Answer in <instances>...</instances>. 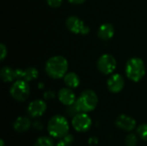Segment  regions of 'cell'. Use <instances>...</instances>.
<instances>
[{
  "mask_svg": "<svg viewBox=\"0 0 147 146\" xmlns=\"http://www.w3.org/2000/svg\"><path fill=\"white\" fill-rule=\"evenodd\" d=\"M68 70V62L62 56H53L46 64V71L53 79H59L65 76Z\"/></svg>",
  "mask_w": 147,
  "mask_h": 146,
  "instance_id": "cell-1",
  "label": "cell"
},
{
  "mask_svg": "<svg viewBox=\"0 0 147 146\" xmlns=\"http://www.w3.org/2000/svg\"><path fill=\"white\" fill-rule=\"evenodd\" d=\"M98 103L96 94L90 89L84 90L77 99L74 105L78 113H88L94 110Z\"/></svg>",
  "mask_w": 147,
  "mask_h": 146,
  "instance_id": "cell-2",
  "label": "cell"
},
{
  "mask_svg": "<svg viewBox=\"0 0 147 146\" xmlns=\"http://www.w3.org/2000/svg\"><path fill=\"white\" fill-rule=\"evenodd\" d=\"M47 131L48 133L53 138H64L68 134L69 123L65 117L61 115H55L49 120Z\"/></svg>",
  "mask_w": 147,
  "mask_h": 146,
  "instance_id": "cell-3",
  "label": "cell"
},
{
  "mask_svg": "<svg viewBox=\"0 0 147 146\" xmlns=\"http://www.w3.org/2000/svg\"><path fill=\"white\" fill-rule=\"evenodd\" d=\"M126 74L134 82L140 81L146 74V67L143 60L140 58H132L126 65Z\"/></svg>",
  "mask_w": 147,
  "mask_h": 146,
  "instance_id": "cell-4",
  "label": "cell"
},
{
  "mask_svg": "<svg viewBox=\"0 0 147 146\" xmlns=\"http://www.w3.org/2000/svg\"><path fill=\"white\" fill-rule=\"evenodd\" d=\"M30 94V88L28 83L24 80H17L10 88L11 96L19 102H24L28 99Z\"/></svg>",
  "mask_w": 147,
  "mask_h": 146,
  "instance_id": "cell-5",
  "label": "cell"
},
{
  "mask_svg": "<svg viewBox=\"0 0 147 146\" xmlns=\"http://www.w3.org/2000/svg\"><path fill=\"white\" fill-rule=\"evenodd\" d=\"M66 27L74 34H81L85 35L90 32V28L82 20L75 15H71L66 19Z\"/></svg>",
  "mask_w": 147,
  "mask_h": 146,
  "instance_id": "cell-6",
  "label": "cell"
},
{
  "mask_svg": "<svg viewBox=\"0 0 147 146\" xmlns=\"http://www.w3.org/2000/svg\"><path fill=\"white\" fill-rule=\"evenodd\" d=\"M92 125L90 117L86 113H78L72 119V126L74 129L79 133H84L90 130Z\"/></svg>",
  "mask_w": 147,
  "mask_h": 146,
  "instance_id": "cell-7",
  "label": "cell"
},
{
  "mask_svg": "<svg viewBox=\"0 0 147 146\" xmlns=\"http://www.w3.org/2000/svg\"><path fill=\"white\" fill-rule=\"evenodd\" d=\"M97 67L102 73L109 75L115 70L116 60L110 54H103L97 61Z\"/></svg>",
  "mask_w": 147,
  "mask_h": 146,
  "instance_id": "cell-8",
  "label": "cell"
},
{
  "mask_svg": "<svg viewBox=\"0 0 147 146\" xmlns=\"http://www.w3.org/2000/svg\"><path fill=\"white\" fill-rule=\"evenodd\" d=\"M47 110V104L44 101L34 100L31 102L28 107V112L31 117L37 118L44 114Z\"/></svg>",
  "mask_w": 147,
  "mask_h": 146,
  "instance_id": "cell-9",
  "label": "cell"
},
{
  "mask_svg": "<svg viewBox=\"0 0 147 146\" xmlns=\"http://www.w3.org/2000/svg\"><path fill=\"white\" fill-rule=\"evenodd\" d=\"M15 73H16V80H24L26 82H29L34 79H36L39 76L38 71L33 67H29L25 70L16 69L15 70Z\"/></svg>",
  "mask_w": 147,
  "mask_h": 146,
  "instance_id": "cell-10",
  "label": "cell"
},
{
  "mask_svg": "<svg viewBox=\"0 0 147 146\" xmlns=\"http://www.w3.org/2000/svg\"><path fill=\"white\" fill-rule=\"evenodd\" d=\"M115 124L120 129L127 132H130L135 128L136 120L131 116H128L127 114H121L116 119Z\"/></svg>",
  "mask_w": 147,
  "mask_h": 146,
  "instance_id": "cell-11",
  "label": "cell"
},
{
  "mask_svg": "<svg viewBox=\"0 0 147 146\" xmlns=\"http://www.w3.org/2000/svg\"><path fill=\"white\" fill-rule=\"evenodd\" d=\"M124 79L120 74H115L111 76L107 83L109 89L113 93H119L124 88Z\"/></svg>",
  "mask_w": 147,
  "mask_h": 146,
  "instance_id": "cell-12",
  "label": "cell"
},
{
  "mask_svg": "<svg viewBox=\"0 0 147 146\" xmlns=\"http://www.w3.org/2000/svg\"><path fill=\"white\" fill-rule=\"evenodd\" d=\"M59 100L60 102H62L64 105L66 106H71L75 103L76 102V96L74 92L69 89V88H64L61 89L59 92Z\"/></svg>",
  "mask_w": 147,
  "mask_h": 146,
  "instance_id": "cell-13",
  "label": "cell"
},
{
  "mask_svg": "<svg viewBox=\"0 0 147 146\" xmlns=\"http://www.w3.org/2000/svg\"><path fill=\"white\" fill-rule=\"evenodd\" d=\"M115 34V28L110 23L102 24L98 29V36L103 40H110Z\"/></svg>",
  "mask_w": 147,
  "mask_h": 146,
  "instance_id": "cell-14",
  "label": "cell"
},
{
  "mask_svg": "<svg viewBox=\"0 0 147 146\" xmlns=\"http://www.w3.org/2000/svg\"><path fill=\"white\" fill-rule=\"evenodd\" d=\"M31 121L28 117H18L13 124L14 129L18 133H24L31 127Z\"/></svg>",
  "mask_w": 147,
  "mask_h": 146,
  "instance_id": "cell-15",
  "label": "cell"
},
{
  "mask_svg": "<svg viewBox=\"0 0 147 146\" xmlns=\"http://www.w3.org/2000/svg\"><path fill=\"white\" fill-rule=\"evenodd\" d=\"M64 82L67 87L74 89L79 85L80 79H79V77L76 73L69 72V73H66L65 76L64 77Z\"/></svg>",
  "mask_w": 147,
  "mask_h": 146,
  "instance_id": "cell-16",
  "label": "cell"
},
{
  "mask_svg": "<svg viewBox=\"0 0 147 146\" xmlns=\"http://www.w3.org/2000/svg\"><path fill=\"white\" fill-rule=\"evenodd\" d=\"M0 76H1V78L3 79V81L5 83L12 82L14 79H16L15 71L12 68L8 67V66H5L1 70Z\"/></svg>",
  "mask_w": 147,
  "mask_h": 146,
  "instance_id": "cell-17",
  "label": "cell"
},
{
  "mask_svg": "<svg viewBox=\"0 0 147 146\" xmlns=\"http://www.w3.org/2000/svg\"><path fill=\"white\" fill-rule=\"evenodd\" d=\"M34 146H54V144H53V141L50 138L40 137L36 140Z\"/></svg>",
  "mask_w": 147,
  "mask_h": 146,
  "instance_id": "cell-18",
  "label": "cell"
},
{
  "mask_svg": "<svg viewBox=\"0 0 147 146\" xmlns=\"http://www.w3.org/2000/svg\"><path fill=\"white\" fill-rule=\"evenodd\" d=\"M62 139H63L60 140L56 146H71L74 141V138L71 134H67Z\"/></svg>",
  "mask_w": 147,
  "mask_h": 146,
  "instance_id": "cell-19",
  "label": "cell"
},
{
  "mask_svg": "<svg viewBox=\"0 0 147 146\" xmlns=\"http://www.w3.org/2000/svg\"><path fill=\"white\" fill-rule=\"evenodd\" d=\"M125 143H126V145L127 146H136L137 145V143H138V138L134 133L128 134L126 137Z\"/></svg>",
  "mask_w": 147,
  "mask_h": 146,
  "instance_id": "cell-20",
  "label": "cell"
},
{
  "mask_svg": "<svg viewBox=\"0 0 147 146\" xmlns=\"http://www.w3.org/2000/svg\"><path fill=\"white\" fill-rule=\"evenodd\" d=\"M138 134L143 140L147 141V124H142L138 127Z\"/></svg>",
  "mask_w": 147,
  "mask_h": 146,
  "instance_id": "cell-21",
  "label": "cell"
},
{
  "mask_svg": "<svg viewBox=\"0 0 147 146\" xmlns=\"http://www.w3.org/2000/svg\"><path fill=\"white\" fill-rule=\"evenodd\" d=\"M47 2L48 5L53 8H58L62 3V0H47Z\"/></svg>",
  "mask_w": 147,
  "mask_h": 146,
  "instance_id": "cell-22",
  "label": "cell"
},
{
  "mask_svg": "<svg viewBox=\"0 0 147 146\" xmlns=\"http://www.w3.org/2000/svg\"><path fill=\"white\" fill-rule=\"evenodd\" d=\"M0 52H1L0 59L3 60V59L7 56V47H6L3 44H1V45H0Z\"/></svg>",
  "mask_w": 147,
  "mask_h": 146,
  "instance_id": "cell-23",
  "label": "cell"
},
{
  "mask_svg": "<svg viewBox=\"0 0 147 146\" xmlns=\"http://www.w3.org/2000/svg\"><path fill=\"white\" fill-rule=\"evenodd\" d=\"M54 96H55L54 92H53V91H51V90H48V91L45 92V94H44V98H45V99H47V100L53 99Z\"/></svg>",
  "mask_w": 147,
  "mask_h": 146,
  "instance_id": "cell-24",
  "label": "cell"
},
{
  "mask_svg": "<svg viewBox=\"0 0 147 146\" xmlns=\"http://www.w3.org/2000/svg\"><path fill=\"white\" fill-rule=\"evenodd\" d=\"M33 127H34V129H35L37 131H40L43 128V125L39 120H36L33 123Z\"/></svg>",
  "mask_w": 147,
  "mask_h": 146,
  "instance_id": "cell-25",
  "label": "cell"
},
{
  "mask_svg": "<svg viewBox=\"0 0 147 146\" xmlns=\"http://www.w3.org/2000/svg\"><path fill=\"white\" fill-rule=\"evenodd\" d=\"M97 141H98V139H97L96 138H90V139H89V144H90V145H96V144H97Z\"/></svg>",
  "mask_w": 147,
  "mask_h": 146,
  "instance_id": "cell-26",
  "label": "cell"
},
{
  "mask_svg": "<svg viewBox=\"0 0 147 146\" xmlns=\"http://www.w3.org/2000/svg\"><path fill=\"white\" fill-rule=\"evenodd\" d=\"M70 3H74V4H81L83 3L85 0H68Z\"/></svg>",
  "mask_w": 147,
  "mask_h": 146,
  "instance_id": "cell-27",
  "label": "cell"
},
{
  "mask_svg": "<svg viewBox=\"0 0 147 146\" xmlns=\"http://www.w3.org/2000/svg\"><path fill=\"white\" fill-rule=\"evenodd\" d=\"M0 144H1V146H4V142H3V140H1V141H0Z\"/></svg>",
  "mask_w": 147,
  "mask_h": 146,
  "instance_id": "cell-28",
  "label": "cell"
}]
</instances>
